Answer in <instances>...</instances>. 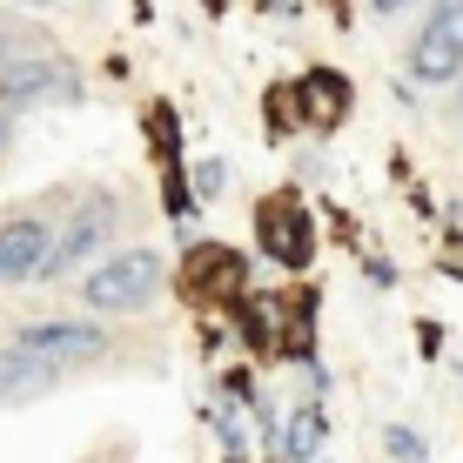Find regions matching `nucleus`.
I'll list each match as a JSON object with an SVG mask.
<instances>
[{
    "mask_svg": "<svg viewBox=\"0 0 463 463\" xmlns=\"http://www.w3.org/2000/svg\"><path fill=\"white\" fill-rule=\"evenodd\" d=\"M155 289H162V255L148 249H121L108 255L101 269H88L81 276V302L101 316H128V309H148Z\"/></svg>",
    "mask_w": 463,
    "mask_h": 463,
    "instance_id": "1",
    "label": "nucleus"
},
{
    "mask_svg": "<svg viewBox=\"0 0 463 463\" xmlns=\"http://www.w3.org/2000/svg\"><path fill=\"white\" fill-rule=\"evenodd\" d=\"M410 74L417 81H457L463 74V0H443L410 41Z\"/></svg>",
    "mask_w": 463,
    "mask_h": 463,
    "instance_id": "2",
    "label": "nucleus"
},
{
    "mask_svg": "<svg viewBox=\"0 0 463 463\" xmlns=\"http://www.w3.org/2000/svg\"><path fill=\"white\" fill-rule=\"evenodd\" d=\"M0 101L7 108H34V101H81V74L61 68V61H47L41 47L21 61H7L0 68Z\"/></svg>",
    "mask_w": 463,
    "mask_h": 463,
    "instance_id": "3",
    "label": "nucleus"
},
{
    "mask_svg": "<svg viewBox=\"0 0 463 463\" xmlns=\"http://www.w3.org/2000/svg\"><path fill=\"white\" fill-rule=\"evenodd\" d=\"M14 343L21 349H34L41 363H94V356H108V336L94 323H21L14 329Z\"/></svg>",
    "mask_w": 463,
    "mask_h": 463,
    "instance_id": "4",
    "label": "nucleus"
},
{
    "mask_svg": "<svg viewBox=\"0 0 463 463\" xmlns=\"http://www.w3.org/2000/svg\"><path fill=\"white\" fill-rule=\"evenodd\" d=\"M47 255H54V229H47L41 215H14V222H0V289H7V282L41 276Z\"/></svg>",
    "mask_w": 463,
    "mask_h": 463,
    "instance_id": "5",
    "label": "nucleus"
},
{
    "mask_svg": "<svg viewBox=\"0 0 463 463\" xmlns=\"http://www.w3.org/2000/svg\"><path fill=\"white\" fill-rule=\"evenodd\" d=\"M108 229H115V202H88V209L68 222V235L54 242V255H47V269H41V282H61V276H74V269H81V255H101Z\"/></svg>",
    "mask_w": 463,
    "mask_h": 463,
    "instance_id": "6",
    "label": "nucleus"
},
{
    "mask_svg": "<svg viewBox=\"0 0 463 463\" xmlns=\"http://www.w3.org/2000/svg\"><path fill=\"white\" fill-rule=\"evenodd\" d=\"M262 249L276 255L282 269H302L309 262V215H302V202L289 195H276V202H262Z\"/></svg>",
    "mask_w": 463,
    "mask_h": 463,
    "instance_id": "7",
    "label": "nucleus"
},
{
    "mask_svg": "<svg viewBox=\"0 0 463 463\" xmlns=\"http://www.w3.org/2000/svg\"><path fill=\"white\" fill-rule=\"evenodd\" d=\"M54 390V363H41L34 349H0V410H27L34 396Z\"/></svg>",
    "mask_w": 463,
    "mask_h": 463,
    "instance_id": "8",
    "label": "nucleus"
},
{
    "mask_svg": "<svg viewBox=\"0 0 463 463\" xmlns=\"http://www.w3.org/2000/svg\"><path fill=\"white\" fill-rule=\"evenodd\" d=\"M188 276H195V289H242V255H229V249H195V269H188Z\"/></svg>",
    "mask_w": 463,
    "mask_h": 463,
    "instance_id": "9",
    "label": "nucleus"
},
{
    "mask_svg": "<svg viewBox=\"0 0 463 463\" xmlns=\"http://www.w3.org/2000/svg\"><path fill=\"white\" fill-rule=\"evenodd\" d=\"M302 94H309V101H302V108H309V121H323V128L349 108V94H343L336 74H309V81H302Z\"/></svg>",
    "mask_w": 463,
    "mask_h": 463,
    "instance_id": "10",
    "label": "nucleus"
},
{
    "mask_svg": "<svg viewBox=\"0 0 463 463\" xmlns=\"http://www.w3.org/2000/svg\"><path fill=\"white\" fill-rule=\"evenodd\" d=\"M316 443H323V417H316V410H296V417L282 423V457L309 463V457H316Z\"/></svg>",
    "mask_w": 463,
    "mask_h": 463,
    "instance_id": "11",
    "label": "nucleus"
},
{
    "mask_svg": "<svg viewBox=\"0 0 463 463\" xmlns=\"http://www.w3.org/2000/svg\"><path fill=\"white\" fill-rule=\"evenodd\" d=\"M383 450H390L396 463H430V443L417 437V430H403V423H390V430H383Z\"/></svg>",
    "mask_w": 463,
    "mask_h": 463,
    "instance_id": "12",
    "label": "nucleus"
},
{
    "mask_svg": "<svg viewBox=\"0 0 463 463\" xmlns=\"http://www.w3.org/2000/svg\"><path fill=\"white\" fill-rule=\"evenodd\" d=\"M222 182H229V168H222V162H202V168H195V188H202V195H222Z\"/></svg>",
    "mask_w": 463,
    "mask_h": 463,
    "instance_id": "13",
    "label": "nucleus"
},
{
    "mask_svg": "<svg viewBox=\"0 0 463 463\" xmlns=\"http://www.w3.org/2000/svg\"><path fill=\"white\" fill-rule=\"evenodd\" d=\"M27 41H34V34H27ZM27 41H21V34H0V68H7V61H21V54H34Z\"/></svg>",
    "mask_w": 463,
    "mask_h": 463,
    "instance_id": "14",
    "label": "nucleus"
},
{
    "mask_svg": "<svg viewBox=\"0 0 463 463\" xmlns=\"http://www.w3.org/2000/svg\"><path fill=\"white\" fill-rule=\"evenodd\" d=\"M410 7V0H376V14H403Z\"/></svg>",
    "mask_w": 463,
    "mask_h": 463,
    "instance_id": "15",
    "label": "nucleus"
},
{
    "mask_svg": "<svg viewBox=\"0 0 463 463\" xmlns=\"http://www.w3.org/2000/svg\"><path fill=\"white\" fill-rule=\"evenodd\" d=\"M21 7H54V0H21Z\"/></svg>",
    "mask_w": 463,
    "mask_h": 463,
    "instance_id": "16",
    "label": "nucleus"
},
{
    "mask_svg": "<svg viewBox=\"0 0 463 463\" xmlns=\"http://www.w3.org/2000/svg\"><path fill=\"white\" fill-rule=\"evenodd\" d=\"M0 148H7V121H0Z\"/></svg>",
    "mask_w": 463,
    "mask_h": 463,
    "instance_id": "17",
    "label": "nucleus"
},
{
    "mask_svg": "<svg viewBox=\"0 0 463 463\" xmlns=\"http://www.w3.org/2000/svg\"><path fill=\"white\" fill-rule=\"evenodd\" d=\"M309 463H316V457H309Z\"/></svg>",
    "mask_w": 463,
    "mask_h": 463,
    "instance_id": "18",
    "label": "nucleus"
}]
</instances>
